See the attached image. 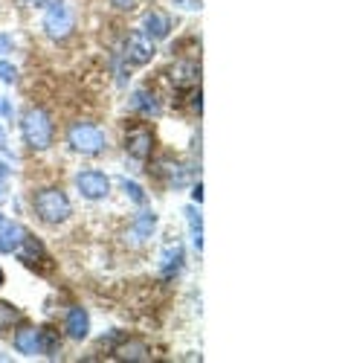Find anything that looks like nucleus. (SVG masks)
<instances>
[{"instance_id": "nucleus-10", "label": "nucleus", "mask_w": 348, "mask_h": 363, "mask_svg": "<svg viewBox=\"0 0 348 363\" xmlns=\"http://www.w3.org/2000/svg\"><path fill=\"white\" fill-rule=\"evenodd\" d=\"M64 331L73 337V340H84L87 334H90V314L84 308H70L67 311V320H64Z\"/></svg>"}, {"instance_id": "nucleus-4", "label": "nucleus", "mask_w": 348, "mask_h": 363, "mask_svg": "<svg viewBox=\"0 0 348 363\" xmlns=\"http://www.w3.org/2000/svg\"><path fill=\"white\" fill-rule=\"evenodd\" d=\"M47 12H44V29L49 38H67V35L76 29V15H73V9L67 0H49V3H44Z\"/></svg>"}, {"instance_id": "nucleus-5", "label": "nucleus", "mask_w": 348, "mask_h": 363, "mask_svg": "<svg viewBox=\"0 0 348 363\" xmlns=\"http://www.w3.org/2000/svg\"><path fill=\"white\" fill-rule=\"evenodd\" d=\"M76 186L87 201H102L110 192V180L105 172H99V168H84V172L76 175Z\"/></svg>"}, {"instance_id": "nucleus-25", "label": "nucleus", "mask_w": 348, "mask_h": 363, "mask_svg": "<svg viewBox=\"0 0 348 363\" xmlns=\"http://www.w3.org/2000/svg\"><path fill=\"white\" fill-rule=\"evenodd\" d=\"M9 50H12V38H9V35L0 32V58H3Z\"/></svg>"}, {"instance_id": "nucleus-18", "label": "nucleus", "mask_w": 348, "mask_h": 363, "mask_svg": "<svg viewBox=\"0 0 348 363\" xmlns=\"http://www.w3.org/2000/svg\"><path fill=\"white\" fill-rule=\"evenodd\" d=\"M38 340H41V355L58 358V352H61V334L53 329V325H44V329H38Z\"/></svg>"}, {"instance_id": "nucleus-14", "label": "nucleus", "mask_w": 348, "mask_h": 363, "mask_svg": "<svg viewBox=\"0 0 348 363\" xmlns=\"http://www.w3.org/2000/svg\"><path fill=\"white\" fill-rule=\"evenodd\" d=\"M131 111L140 114V116H160V99L151 93V90H134L131 96Z\"/></svg>"}, {"instance_id": "nucleus-28", "label": "nucleus", "mask_w": 348, "mask_h": 363, "mask_svg": "<svg viewBox=\"0 0 348 363\" xmlns=\"http://www.w3.org/2000/svg\"><path fill=\"white\" fill-rule=\"evenodd\" d=\"M192 108H195L197 114H201V108H203V105H201V90H197V93L192 96Z\"/></svg>"}, {"instance_id": "nucleus-29", "label": "nucleus", "mask_w": 348, "mask_h": 363, "mask_svg": "<svg viewBox=\"0 0 348 363\" xmlns=\"http://www.w3.org/2000/svg\"><path fill=\"white\" fill-rule=\"evenodd\" d=\"M47 0H21V6H44Z\"/></svg>"}, {"instance_id": "nucleus-6", "label": "nucleus", "mask_w": 348, "mask_h": 363, "mask_svg": "<svg viewBox=\"0 0 348 363\" xmlns=\"http://www.w3.org/2000/svg\"><path fill=\"white\" fill-rule=\"evenodd\" d=\"M151 149H154V134L145 125L128 128V134H125V154L131 157V160L145 163L148 157H151Z\"/></svg>"}, {"instance_id": "nucleus-2", "label": "nucleus", "mask_w": 348, "mask_h": 363, "mask_svg": "<svg viewBox=\"0 0 348 363\" xmlns=\"http://www.w3.org/2000/svg\"><path fill=\"white\" fill-rule=\"evenodd\" d=\"M21 134L32 151H44L53 145V119L44 108H29L21 119Z\"/></svg>"}, {"instance_id": "nucleus-19", "label": "nucleus", "mask_w": 348, "mask_h": 363, "mask_svg": "<svg viewBox=\"0 0 348 363\" xmlns=\"http://www.w3.org/2000/svg\"><path fill=\"white\" fill-rule=\"evenodd\" d=\"M183 215H186V221H189L192 245H195V250H197V253H201V250H203V218H201V212H197L195 207H186V210H183Z\"/></svg>"}, {"instance_id": "nucleus-23", "label": "nucleus", "mask_w": 348, "mask_h": 363, "mask_svg": "<svg viewBox=\"0 0 348 363\" xmlns=\"http://www.w3.org/2000/svg\"><path fill=\"white\" fill-rule=\"evenodd\" d=\"M15 79H18V67L9 64V62H0V82H3V84H15Z\"/></svg>"}, {"instance_id": "nucleus-26", "label": "nucleus", "mask_w": 348, "mask_h": 363, "mask_svg": "<svg viewBox=\"0 0 348 363\" xmlns=\"http://www.w3.org/2000/svg\"><path fill=\"white\" fill-rule=\"evenodd\" d=\"M116 9H122V12H131L134 6H136V0H110Z\"/></svg>"}, {"instance_id": "nucleus-9", "label": "nucleus", "mask_w": 348, "mask_h": 363, "mask_svg": "<svg viewBox=\"0 0 348 363\" xmlns=\"http://www.w3.org/2000/svg\"><path fill=\"white\" fill-rule=\"evenodd\" d=\"M154 227H157V212L154 210L136 212L134 221H131V229H128V241H131V245H142L145 238H151Z\"/></svg>"}, {"instance_id": "nucleus-7", "label": "nucleus", "mask_w": 348, "mask_h": 363, "mask_svg": "<svg viewBox=\"0 0 348 363\" xmlns=\"http://www.w3.org/2000/svg\"><path fill=\"white\" fill-rule=\"evenodd\" d=\"M154 41L148 38L145 32H131L128 35V41H125V62L128 64H134V67H142V64H148L154 58Z\"/></svg>"}, {"instance_id": "nucleus-8", "label": "nucleus", "mask_w": 348, "mask_h": 363, "mask_svg": "<svg viewBox=\"0 0 348 363\" xmlns=\"http://www.w3.org/2000/svg\"><path fill=\"white\" fill-rule=\"evenodd\" d=\"M169 82L180 90L197 88V82H201V64L197 62H174L169 67Z\"/></svg>"}, {"instance_id": "nucleus-32", "label": "nucleus", "mask_w": 348, "mask_h": 363, "mask_svg": "<svg viewBox=\"0 0 348 363\" xmlns=\"http://www.w3.org/2000/svg\"><path fill=\"white\" fill-rule=\"evenodd\" d=\"M0 221H3V215H0Z\"/></svg>"}, {"instance_id": "nucleus-17", "label": "nucleus", "mask_w": 348, "mask_h": 363, "mask_svg": "<svg viewBox=\"0 0 348 363\" xmlns=\"http://www.w3.org/2000/svg\"><path fill=\"white\" fill-rule=\"evenodd\" d=\"M15 349L21 355H27V358H35V355H41V340H38V329H21L15 334Z\"/></svg>"}, {"instance_id": "nucleus-31", "label": "nucleus", "mask_w": 348, "mask_h": 363, "mask_svg": "<svg viewBox=\"0 0 348 363\" xmlns=\"http://www.w3.org/2000/svg\"><path fill=\"white\" fill-rule=\"evenodd\" d=\"M0 288H3V271H0Z\"/></svg>"}, {"instance_id": "nucleus-15", "label": "nucleus", "mask_w": 348, "mask_h": 363, "mask_svg": "<svg viewBox=\"0 0 348 363\" xmlns=\"http://www.w3.org/2000/svg\"><path fill=\"white\" fill-rule=\"evenodd\" d=\"M157 175L166 177V184L171 189H183L186 184H189V168H186L183 163H171V160H160V168Z\"/></svg>"}, {"instance_id": "nucleus-12", "label": "nucleus", "mask_w": 348, "mask_h": 363, "mask_svg": "<svg viewBox=\"0 0 348 363\" xmlns=\"http://www.w3.org/2000/svg\"><path fill=\"white\" fill-rule=\"evenodd\" d=\"M142 32H145L151 41H163V38H169V32H171V21H169V15H163V12H148V15L142 18Z\"/></svg>"}, {"instance_id": "nucleus-21", "label": "nucleus", "mask_w": 348, "mask_h": 363, "mask_svg": "<svg viewBox=\"0 0 348 363\" xmlns=\"http://www.w3.org/2000/svg\"><path fill=\"white\" fill-rule=\"evenodd\" d=\"M18 320H21V311L12 305V302H0V331L12 329Z\"/></svg>"}, {"instance_id": "nucleus-30", "label": "nucleus", "mask_w": 348, "mask_h": 363, "mask_svg": "<svg viewBox=\"0 0 348 363\" xmlns=\"http://www.w3.org/2000/svg\"><path fill=\"white\" fill-rule=\"evenodd\" d=\"M0 149H3V151L9 149V145H6V137H3V131H0Z\"/></svg>"}, {"instance_id": "nucleus-1", "label": "nucleus", "mask_w": 348, "mask_h": 363, "mask_svg": "<svg viewBox=\"0 0 348 363\" xmlns=\"http://www.w3.org/2000/svg\"><path fill=\"white\" fill-rule=\"evenodd\" d=\"M32 210H35V215H38L44 224L55 227V224H64L67 218L73 215V203H70V198L61 189L47 186V189H38L32 195Z\"/></svg>"}, {"instance_id": "nucleus-20", "label": "nucleus", "mask_w": 348, "mask_h": 363, "mask_svg": "<svg viewBox=\"0 0 348 363\" xmlns=\"http://www.w3.org/2000/svg\"><path fill=\"white\" fill-rule=\"evenodd\" d=\"M15 256H18L21 262L32 264L35 259H44V245H41V241H35V238L27 233V238H23V241H21V247L15 250Z\"/></svg>"}, {"instance_id": "nucleus-16", "label": "nucleus", "mask_w": 348, "mask_h": 363, "mask_svg": "<svg viewBox=\"0 0 348 363\" xmlns=\"http://www.w3.org/2000/svg\"><path fill=\"white\" fill-rule=\"evenodd\" d=\"M114 355L119 360H148L151 358V349L140 340H119V346H114Z\"/></svg>"}, {"instance_id": "nucleus-24", "label": "nucleus", "mask_w": 348, "mask_h": 363, "mask_svg": "<svg viewBox=\"0 0 348 363\" xmlns=\"http://www.w3.org/2000/svg\"><path fill=\"white\" fill-rule=\"evenodd\" d=\"M174 6H180V9H189V12H197L203 6V0H171Z\"/></svg>"}, {"instance_id": "nucleus-27", "label": "nucleus", "mask_w": 348, "mask_h": 363, "mask_svg": "<svg viewBox=\"0 0 348 363\" xmlns=\"http://www.w3.org/2000/svg\"><path fill=\"white\" fill-rule=\"evenodd\" d=\"M192 198H195L197 203L203 201V186H201V184H195V186H192Z\"/></svg>"}, {"instance_id": "nucleus-13", "label": "nucleus", "mask_w": 348, "mask_h": 363, "mask_svg": "<svg viewBox=\"0 0 348 363\" xmlns=\"http://www.w3.org/2000/svg\"><path fill=\"white\" fill-rule=\"evenodd\" d=\"M183 268V245L180 241H174L163 250V259H160V273H163V279H171V276H177Z\"/></svg>"}, {"instance_id": "nucleus-22", "label": "nucleus", "mask_w": 348, "mask_h": 363, "mask_svg": "<svg viewBox=\"0 0 348 363\" xmlns=\"http://www.w3.org/2000/svg\"><path fill=\"white\" fill-rule=\"evenodd\" d=\"M122 189L128 192V198L136 203V207H145V201H148V198H145V192H142V186H140V184H134V180H128V177H125V180H122Z\"/></svg>"}, {"instance_id": "nucleus-11", "label": "nucleus", "mask_w": 348, "mask_h": 363, "mask_svg": "<svg viewBox=\"0 0 348 363\" xmlns=\"http://www.w3.org/2000/svg\"><path fill=\"white\" fill-rule=\"evenodd\" d=\"M27 238V229L15 221H0V253H15L21 247V241Z\"/></svg>"}, {"instance_id": "nucleus-3", "label": "nucleus", "mask_w": 348, "mask_h": 363, "mask_svg": "<svg viewBox=\"0 0 348 363\" xmlns=\"http://www.w3.org/2000/svg\"><path fill=\"white\" fill-rule=\"evenodd\" d=\"M67 140L79 154H87V157H96V154H102L108 149L105 131L99 125H93V123H73L70 131H67Z\"/></svg>"}]
</instances>
